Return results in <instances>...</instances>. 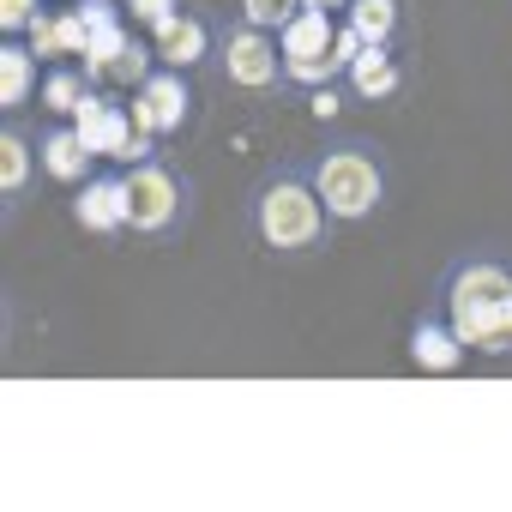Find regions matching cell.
<instances>
[{
  "mask_svg": "<svg viewBox=\"0 0 512 512\" xmlns=\"http://www.w3.org/2000/svg\"><path fill=\"white\" fill-rule=\"evenodd\" d=\"M211 79H217L223 91L247 97V103H272V109L296 103V85H290V67H284V49H278V37H272V31H253V25H241L235 13L223 19V37H217V67H211Z\"/></svg>",
  "mask_w": 512,
  "mask_h": 512,
  "instance_id": "obj_5",
  "label": "cell"
},
{
  "mask_svg": "<svg viewBox=\"0 0 512 512\" xmlns=\"http://www.w3.org/2000/svg\"><path fill=\"white\" fill-rule=\"evenodd\" d=\"M241 229L247 241L278 266H308V260H326L338 247V223L302 163V151H284L272 163L253 169V181L241 187Z\"/></svg>",
  "mask_w": 512,
  "mask_h": 512,
  "instance_id": "obj_2",
  "label": "cell"
},
{
  "mask_svg": "<svg viewBox=\"0 0 512 512\" xmlns=\"http://www.w3.org/2000/svg\"><path fill=\"white\" fill-rule=\"evenodd\" d=\"M37 157H43L49 187H61V193L85 187V181L103 169V157L85 145V133H79L73 121H37Z\"/></svg>",
  "mask_w": 512,
  "mask_h": 512,
  "instance_id": "obj_11",
  "label": "cell"
},
{
  "mask_svg": "<svg viewBox=\"0 0 512 512\" xmlns=\"http://www.w3.org/2000/svg\"><path fill=\"white\" fill-rule=\"evenodd\" d=\"M43 91V61L25 37H0V115H25Z\"/></svg>",
  "mask_w": 512,
  "mask_h": 512,
  "instance_id": "obj_13",
  "label": "cell"
},
{
  "mask_svg": "<svg viewBox=\"0 0 512 512\" xmlns=\"http://www.w3.org/2000/svg\"><path fill=\"white\" fill-rule=\"evenodd\" d=\"M49 7H79V0H49Z\"/></svg>",
  "mask_w": 512,
  "mask_h": 512,
  "instance_id": "obj_21",
  "label": "cell"
},
{
  "mask_svg": "<svg viewBox=\"0 0 512 512\" xmlns=\"http://www.w3.org/2000/svg\"><path fill=\"white\" fill-rule=\"evenodd\" d=\"M49 175H43V157H37V121L31 115H7L0 121V229H19L25 211L43 199Z\"/></svg>",
  "mask_w": 512,
  "mask_h": 512,
  "instance_id": "obj_7",
  "label": "cell"
},
{
  "mask_svg": "<svg viewBox=\"0 0 512 512\" xmlns=\"http://www.w3.org/2000/svg\"><path fill=\"white\" fill-rule=\"evenodd\" d=\"M296 7H320V13H338V19H344L350 0H296Z\"/></svg>",
  "mask_w": 512,
  "mask_h": 512,
  "instance_id": "obj_20",
  "label": "cell"
},
{
  "mask_svg": "<svg viewBox=\"0 0 512 512\" xmlns=\"http://www.w3.org/2000/svg\"><path fill=\"white\" fill-rule=\"evenodd\" d=\"M25 43L37 49L43 67H55V61H85V19H79V7H49V13L31 25Z\"/></svg>",
  "mask_w": 512,
  "mask_h": 512,
  "instance_id": "obj_15",
  "label": "cell"
},
{
  "mask_svg": "<svg viewBox=\"0 0 512 512\" xmlns=\"http://www.w3.org/2000/svg\"><path fill=\"white\" fill-rule=\"evenodd\" d=\"M67 217L79 223V235L103 241V247H127L133 229H127V193H121V169H97L85 187L67 193Z\"/></svg>",
  "mask_w": 512,
  "mask_h": 512,
  "instance_id": "obj_10",
  "label": "cell"
},
{
  "mask_svg": "<svg viewBox=\"0 0 512 512\" xmlns=\"http://www.w3.org/2000/svg\"><path fill=\"white\" fill-rule=\"evenodd\" d=\"M91 91H103V85H97L79 61H55V67H43L37 109H43V121H73V115H79V103H85Z\"/></svg>",
  "mask_w": 512,
  "mask_h": 512,
  "instance_id": "obj_16",
  "label": "cell"
},
{
  "mask_svg": "<svg viewBox=\"0 0 512 512\" xmlns=\"http://www.w3.org/2000/svg\"><path fill=\"white\" fill-rule=\"evenodd\" d=\"M43 13H49V0H0V37H31Z\"/></svg>",
  "mask_w": 512,
  "mask_h": 512,
  "instance_id": "obj_19",
  "label": "cell"
},
{
  "mask_svg": "<svg viewBox=\"0 0 512 512\" xmlns=\"http://www.w3.org/2000/svg\"><path fill=\"white\" fill-rule=\"evenodd\" d=\"M127 109H133V121H139V133H151V139H163V145H175L193 121H199V91H193V79L187 73H175V67H157L133 97H127Z\"/></svg>",
  "mask_w": 512,
  "mask_h": 512,
  "instance_id": "obj_8",
  "label": "cell"
},
{
  "mask_svg": "<svg viewBox=\"0 0 512 512\" xmlns=\"http://www.w3.org/2000/svg\"><path fill=\"white\" fill-rule=\"evenodd\" d=\"M344 25L362 43H404V37H416V0H350Z\"/></svg>",
  "mask_w": 512,
  "mask_h": 512,
  "instance_id": "obj_14",
  "label": "cell"
},
{
  "mask_svg": "<svg viewBox=\"0 0 512 512\" xmlns=\"http://www.w3.org/2000/svg\"><path fill=\"white\" fill-rule=\"evenodd\" d=\"M187 13V0H127V19L139 25V37H157L169 19Z\"/></svg>",
  "mask_w": 512,
  "mask_h": 512,
  "instance_id": "obj_18",
  "label": "cell"
},
{
  "mask_svg": "<svg viewBox=\"0 0 512 512\" xmlns=\"http://www.w3.org/2000/svg\"><path fill=\"white\" fill-rule=\"evenodd\" d=\"M296 13H302L296 0H235V19H241V25H253V31H272V37H278Z\"/></svg>",
  "mask_w": 512,
  "mask_h": 512,
  "instance_id": "obj_17",
  "label": "cell"
},
{
  "mask_svg": "<svg viewBox=\"0 0 512 512\" xmlns=\"http://www.w3.org/2000/svg\"><path fill=\"white\" fill-rule=\"evenodd\" d=\"M416 85H422V49H416V37H404V43H362L356 61H350V73H344V91L362 109H398Z\"/></svg>",
  "mask_w": 512,
  "mask_h": 512,
  "instance_id": "obj_6",
  "label": "cell"
},
{
  "mask_svg": "<svg viewBox=\"0 0 512 512\" xmlns=\"http://www.w3.org/2000/svg\"><path fill=\"white\" fill-rule=\"evenodd\" d=\"M302 163H308L338 229H368L398 199V163H392L386 139H374L362 127H326L320 145L302 151Z\"/></svg>",
  "mask_w": 512,
  "mask_h": 512,
  "instance_id": "obj_3",
  "label": "cell"
},
{
  "mask_svg": "<svg viewBox=\"0 0 512 512\" xmlns=\"http://www.w3.org/2000/svg\"><path fill=\"white\" fill-rule=\"evenodd\" d=\"M121 193H127V229L139 247L169 253L199 223V175L175 151H157V157L121 169Z\"/></svg>",
  "mask_w": 512,
  "mask_h": 512,
  "instance_id": "obj_4",
  "label": "cell"
},
{
  "mask_svg": "<svg viewBox=\"0 0 512 512\" xmlns=\"http://www.w3.org/2000/svg\"><path fill=\"white\" fill-rule=\"evenodd\" d=\"M422 308H434L476 362H512V241H458L428 278Z\"/></svg>",
  "mask_w": 512,
  "mask_h": 512,
  "instance_id": "obj_1",
  "label": "cell"
},
{
  "mask_svg": "<svg viewBox=\"0 0 512 512\" xmlns=\"http://www.w3.org/2000/svg\"><path fill=\"white\" fill-rule=\"evenodd\" d=\"M404 356H410L416 374H440V380L470 362V350L458 344V332H452L434 308H416V314H410V326H404Z\"/></svg>",
  "mask_w": 512,
  "mask_h": 512,
  "instance_id": "obj_12",
  "label": "cell"
},
{
  "mask_svg": "<svg viewBox=\"0 0 512 512\" xmlns=\"http://www.w3.org/2000/svg\"><path fill=\"white\" fill-rule=\"evenodd\" d=\"M217 37H223V13L187 7L181 19H169V25L151 37V49H157V67H175V73H187V79H211V67H217Z\"/></svg>",
  "mask_w": 512,
  "mask_h": 512,
  "instance_id": "obj_9",
  "label": "cell"
}]
</instances>
